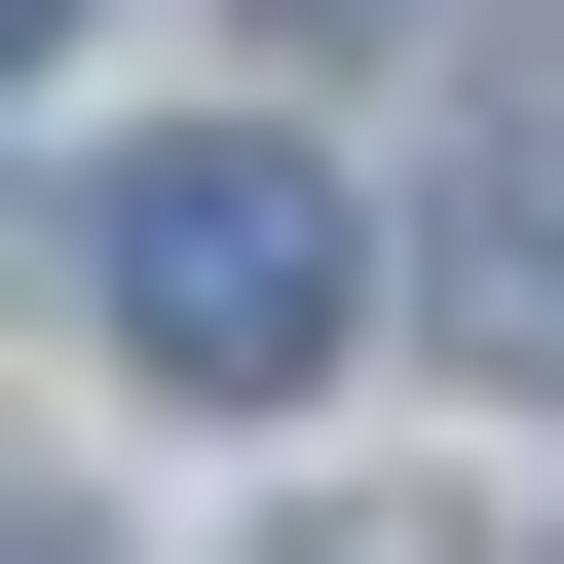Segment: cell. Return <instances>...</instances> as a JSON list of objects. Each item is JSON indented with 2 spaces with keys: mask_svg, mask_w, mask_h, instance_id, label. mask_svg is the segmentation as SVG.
Wrapping results in <instances>:
<instances>
[{
  "mask_svg": "<svg viewBox=\"0 0 564 564\" xmlns=\"http://www.w3.org/2000/svg\"><path fill=\"white\" fill-rule=\"evenodd\" d=\"M113 339H151L188 414H302V377L377 339V226H339V151H302V113H188V151L113 188Z\"/></svg>",
  "mask_w": 564,
  "mask_h": 564,
  "instance_id": "1",
  "label": "cell"
},
{
  "mask_svg": "<svg viewBox=\"0 0 564 564\" xmlns=\"http://www.w3.org/2000/svg\"><path fill=\"white\" fill-rule=\"evenodd\" d=\"M414 302H452L489 377H564V76H489V113H452V226H414Z\"/></svg>",
  "mask_w": 564,
  "mask_h": 564,
  "instance_id": "2",
  "label": "cell"
},
{
  "mask_svg": "<svg viewBox=\"0 0 564 564\" xmlns=\"http://www.w3.org/2000/svg\"><path fill=\"white\" fill-rule=\"evenodd\" d=\"M39 39H76V0H0V76H39Z\"/></svg>",
  "mask_w": 564,
  "mask_h": 564,
  "instance_id": "3",
  "label": "cell"
},
{
  "mask_svg": "<svg viewBox=\"0 0 564 564\" xmlns=\"http://www.w3.org/2000/svg\"><path fill=\"white\" fill-rule=\"evenodd\" d=\"M302 564H414V527H302Z\"/></svg>",
  "mask_w": 564,
  "mask_h": 564,
  "instance_id": "4",
  "label": "cell"
}]
</instances>
